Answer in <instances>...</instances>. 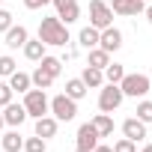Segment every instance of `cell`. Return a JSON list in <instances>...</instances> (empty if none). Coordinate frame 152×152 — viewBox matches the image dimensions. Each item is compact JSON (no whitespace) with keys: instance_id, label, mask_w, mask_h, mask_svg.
I'll list each match as a JSON object with an SVG mask.
<instances>
[{"instance_id":"obj_1","label":"cell","mask_w":152,"mask_h":152,"mask_svg":"<svg viewBox=\"0 0 152 152\" xmlns=\"http://www.w3.org/2000/svg\"><path fill=\"white\" fill-rule=\"evenodd\" d=\"M39 39H42L45 45H57V48H63V45L69 42V27H66L57 15L42 18V24H39Z\"/></svg>"},{"instance_id":"obj_2","label":"cell","mask_w":152,"mask_h":152,"mask_svg":"<svg viewBox=\"0 0 152 152\" xmlns=\"http://www.w3.org/2000/svg\"><path fill=\"white\" fill-rule=\"evenodd\" d=\"M149 87H152V81L146 78V75H140V72H134V75H122V81H119V90H122V96H128V99H143L146 93H149Z\"/></svg>"},{"instance_id":"obj_3","label":"cell","mask_w":152,"mask_h":152,"mask_svg":"<svg viewBox=\"0 0 152 152\" xmlns=\"http://www.w3.org/2000/svg\"><path fill=\"white\" fill-rule=\"evenodd\" d=\"M48 107H51V102H48L45 90H39V87H30V90L24 93V110H27V116L39 119V116H45V113H48Z\"/></svg>"},{"instance_id":"obj_4","label":"cell","mask_w":152,"mask_h":152,"mask_svg":"<svg viewBox=\"0 0 152 152\" xmlns=\"http://www.w3.org/2000/svg\"><path fill=\"white\" fill-rule=\"evenodd\" d=\"M48 110L54 113L57 122H72L75 116H78V102L69 99V96L63 93V96H54V99H51V107H48Z\"/></svg>"},{"instance_id":"obj_5","label":"cell","mask_w":152,"mask_h":152,"mask_svg":"<svg viewBox=\"0 0 152 152\" xmlns=\"http://www.w3.org/2000/svg\"><path fill=\"white\" fill-rule=\"evenodd\" d=\"M122 90L119 84H102V93H99V110L102 113H113L119 104H122Z\"/></svg>"},{"instance_id":"obj_6","label":"cell","mask_w":152,"mask_h":152,"mask_svg":"<svg viewBox=\"0 0 152 152\" xmlns=\"http://www.w3.org/2000/svg\"><path fill=\"white\" fill-rule=\"evenodd\" d=\"M113 24V9L104 3V0H90V27L104 30Z\"/></svg>"},{"instance_id":"obj_7","label":"cell","mask_w":152,"mask_h":152,"mask_svg":"<svg viewBox=\"0 0 152 152\" xmlns=\"http://www.w3.org/2000/svg\"><path fill=\"white\" fill-rule=\"evenodd\" d=\"M54 3V9H57V18L69 27V24H75L81 18V6H78V0H51Z\"/></svg>"},{"instance_id":"obj_8","label":"cell","mask_w":152,"mask_h":152,"mask_svg":"<svg viewBox=\"0 0 152 152\" xmlns=\"http://www.w3.org/2000/svg\"><path fill=\"white\" fill-rule=\"evenodd\" d=\"M99 48L102 51H107V54H113V51H119L122 48V33L110 24V27H104V30H99Z\"/></svg>"},{"instance_id":"obj_9","label":"cell","mask_w":152,"mask_h":152,"mask_svg":"<svg viewBox=\"0 0 152 152\" xmlns=\"http://www.w3.org/2000/svg\"><path fill=\"white\" fill-rule=\"evenodd\" d=\"M75 140H78V149H84V152H93V149L99 146V134H96V128H93L90 122H84V125L78 128Z\"/></svg>"},{"instance_id":"obj_10","label":"cell","mask_w":152,"mask_h":152,"mask_svg":"<svg viewBox=\"0 0 152 152\" xmlns=\"http://www.w3.org/2000/svg\"><path fill=\"white\" fill-rule=\"evenodd\" d=\"M24 119H27V110H24V104H15V102H9V104L3 107V122H6V125L18 128Z\"/></svg>"},{"instance_id":"obj_11","label":"cell","mask_w":152,"mask_h":152,"mask_svg":"<svg viewBox=\"0 0 152 152\" xmlns=\"http://www.w3.org/2000/svg\"><path fill=\"white\" fill-rule=\"evenodd\" d=\"M122 134H125L128 140H134V143H137V140H143V137H146V122H140L137 116H128V119L122 122Z\"/></svg>"},{"instance_id":"obj_12","label":"cell","mask_w":152,"mask_h":152,"mask_svg":"<svg viewBox=\"0 0 152 152\" xmlns=\"http://www.w3.org/2000/svg\"><path fill=\"white\" fill-rule=\"evenodd\" d=\"M110 9H113V15H137L146 9V3L143 0H113Z\"/></svg>"},{"instance_id":"obj_13","label":"cell","mask_w":152,"mask_h":152,"mask_svg":"<svg viewBox=\"0 0 152 152\" xmlns=\"http://www.w3.org/2000/svg\"><path fill=\"white\" fill-rule=\"evenodd\" d=\"M27 39H30V33H27V27H21V24H18V27L12 24V27L6 30V48H12V51H15V48H24Z\"/></svg>"},{"instance_id":"obj_14","label":"cell","mask_w":152,"mask_h":152,"mask_svg":"<svg viewBox=\"0 0 152 152\" xmlns=\"http://www.w3.org/2000/svg\"><path fill=\"white\" fill-rule=\"evenodd\" d=\"M90 125L96 128L99 137H110V134H113V119H110V113H96Z\"/></svg>"},{"instance_id":"obj_15","label":"cell","mask_w":152,"mask_h":152,"mask_svg":"<svg viewBox=\"0 0 152 152\" xmlns=\"http://www.w3.org/2000/svg\"><path fill=\"white\" fill-rule=\"evenodd\" d=\"M57 128H60V122H57L54 116H48V113L36 119V134H39V137H45V140H48V137H54V134H57Z\"/></svg>"},{"instance_id":"obj_16","label":"cell","mask_w":152,"mask_h":152,"mask_svg":"<svg viewBox=\"0 0 152 152\" xmlns=\"http://www.w3.org/2000/svg\"><path fill=\"white\" fill-rule=\"evenodd\" d=\"M6 84L12 87V93H27V90L33 87V84H30V75H27V72H18V69L9 75V81H6Z\"/></svg>"},{"instance_id":"obj_17","label":"cell","mask_w":152,"mask_h":152,"mask_svg":"<svg viewBox=\"0 0 152 152\" xmlns=\"http://www.w3.org/2000/svg\"><path fill=\"white\" fill-rule=\"evenodd\" d=\"M24 57L33 60V63H39V60L45 57V42H42V39H27V42H24Z\"/></svg>"},{"instance_id":"obj_18","label":"cell","mask_w":152,"mask_h":152,"mask_svg":"<svg viewBox=\"0 0 152 152\" xmlns=\"http://www.w3.org/2000/svg\"><path fill=\"white\" fill-rule=\"evenodd\" d=\"M81 81L87 84V90H90V87H93V90H99V87L104 84V72H102V69L87 66V69H84V75H81Z\"/></svg>"},{"instance_id":"obj_19","label":"cell","mask_w":152,"mask_h":152,"mask_svg":"<svg viewBox=\"0 0 152 152\" xmlns=\"http://www.w3.org/2000/svg\"><path fill=\"white\" fill-rule=\"evenodd\" d=\"M66 96H69V99H75V102H81V99L87 96V84H84L81 78H72V81H66Z\"/></svg>"},{"instance_id":"obj_20","label":"cell","mask_w":152,"mask_h":152,"mask_svg":"<svg viewBox=\"0 0 152 152\" xmlns=\"http://www.w3.org/2000/svg\"><path fill=\"white\" fill-rule=\"evenodd\" d=\"M39 69H45V72L51 75V78L57 81V75L63 72V60H60V57H48V54H45V57L39 60Z\"/></svg>"},{"instance_id":"obj_21","label":"cell","mask_w":152,"mask_h":152,"mask_svg":"<svg viewBox=\"0 0 152 152\" xmlns=\"http://www.w3.org/2000/svg\"><path fill=\"white\" fill-rule=\"evenodd\" d=\"M0 143H3V149H6V152H21V149H24V137H21L18 131H6Z\"/></svg>"},{"instance_id":"obj_22","label":"cell","mask_w":152,"mask_h":152,"mask_svg":"<svg viewBox=\"0 0 152 152\" xmlns=\"http://www.w3.org/2000/svg\"><path fill=\"white\" fill-rule=\"evenodd\" d=\"M78 42H81V48H99V30L96 27H84L81 30V36H78Z\"/></svg>"},{"instance_id":"obj_23","label":"cell","mask_w":152,"mask_h":152,"mask_svg":"<svg viewBox=\"0 0 152 152\" xmlns=\"http://www.w3.org/2000/svg\"><path fill=\"white\" fill-rule=\"evenodd\" d=\"M110 63V54L107 51H102V48H90V60H87V66H93V69H104Z\"/></svg>"},{"instance_id":"obj_24","label":"cell","mask_w":152,"mask_h":152,"mask_svg":"<svg viewBox=\"0 0 152 152\" xmlns=\"http://www.w3.org/2000/svg\"><path fill=\"white\" fill-rule=\"evenodd\" d=\"M102 72H104V84H119L122 75H125V69H122L119 63H107Z\"/></svg>"},{"instance_id":"obj_25","label":"cell","mask_w":152,"mask_h":152,"mask_svg":"<svg viewBox=\"0 0 152 152\" xmlns=\"http://www.w3.org/2000/svg\"><path fill=\"white\" fill-rule=\"evenodd\" d=\"M30 84H33V87H39V90H48V87L54 84V78H51L45 69H36V72L30 75Z\"/></svg>"},{"instance_id":"obj_26","label":"cell","mask_w":152,"mask_h":152,"mask_svg":"<svg viewBox=\"0 0 152 152\" xmlns=\"http://www.w3.org/2000/svg\"><path fill=\"white\" fill-rule=\"evenodd\" d=\"M45 149H48V140L39 137V134H33V137L24 140V152H45Z\"/></svg>"},{"instance_id":"obj_27","label":"cell","mask_w":152,"mask_h":152,"mask_svg":"<svg viewBox=\"0 0 152 152\" xmlns=\"http://www.w3.org/2000/svg\"><path fill=\"white\" fill-rule=\"evenodd\" d=\"M15 69H18V63H15L9 54H3V57H0V78H9Z\"/></svg>"},{"instance_id":"obj_28","label":"cell","mask_w":152,"mask_h":152,"mask_svg":"<svg viewBox=\"0 0 152 152\" xmlns=\"http://www.w3.org/2000/svg\"><path fill=\"white\" fill-rule=\"evenodd\" d=\"M134 113H137V119H140V122H146V125H149V122H152V102H146V99H143V102L137 104V110H134Z\"/></svg>"},{"instance_id":"obj_29","label":"cell","mask_w":152,"mask_h":152,"mask_svg":"<svg viewBox=\"0 0 152 152\" xmlns=\"http://www.w3.org/2000/svg\"><path fill=\"white\" fill-rule=\"evenodd\" d=\"M110 149H113V152H137V143H134V140H128V137H119Z\"/></svg>"},{"instance_id":"obj_30","label":"cell","mask_w":152,"mask_h":152,"mask_svg":"<svg viewBox=\"0 0 152 152\" xmlns=\"http://www.w3.org/2000/svg\"><path fill=\"white\" fill-rule=\"evenodd\" d=\"M9 102H12V87L6 81H0V107H6Z\"/></svg>"},{"instance_id":"obj_31","label":"cell","mask_w":152,"mask_h":152,"mask_svg":"<svg viewBox=\"0 0 152 152\" xmlns=\"http://www.w3.org/2000/svg\"><path fill=\"white\" fill-rule=\"evenodd\" d=\"M12 27V12H6V9H0V33H6Z\"/></svg>"},{"instance_id":"obj_32","label":"cell","mask_w":152,"mask_h":152,"mask_svg":"<svg viewBox=\"0 0 152 152\" xmlns=\"http://www.w3.org/2000/svg\"><path fill=\"white\" fill-rule=\"evenodd\" d=\"M51 0H24V6L27 9H42V6H48Z\"/></svg>"},{"instance_id":"obj_33","label":"cell","mask_w":152,"mask_h":152,"mask_svg":"<svg viewBox=\"0 0 152 152\" xmlns=\"http://www.w3.org/2000/svg\"><path fill=\"white\" fill-rule=\"evenodd\" d=\"M93 152H113V149H110V146H102V143H99V146H96Z\"/></svg>"},{"instance_id":"obj_34","label":"cell","mask_w":152,"mask_h":152,"mask_svg":"<svg viewBox=\"0 0 152 152\" xmlns=\"http://www.w3.org/2000/svg\"><path fill=\"white\" fill-rule=\"evenodd\" d=\"M143 12H146V21H149V24H152V6H146V9H143Z\"/></svg>"},{"instance_id":"obj_35","label":"cell","mask_w":152,"mask_h":152,"mask_svg":"<svg viewBox=\"0 0 152 152\" xmlns=\"http://www.w3.org/2000/svg\"><path fill=\"white\" fill-rule=\"evenodd\" d=\"M143 152H152V143H146V146H143Z\"/></svg>"},{"instance_id":"obj_36","label":"cell","mask_w":152,"mask_h":152,"mask_svg":"<svg viewBox=\"0 0 152 152\" xmlns=\"http://www.w3.org/2000/svg\"><path fill=\"white\" fill-rule=\"evenodd\" d=\"M3 125H6V122H3V113H0V128H3Z\"/></svg>"},{"instance_id":"obj_37","label":"cell","mask_w":152,"mask_h":152,"mask_svg":"<svg viewBox=\"0 0 152 152\" xmlns=\"http://www.w3.org/2000/svg\"><path fill=\"white\" fill-rule=\"evenodd\" d=\"M0 3H3V0H0Z\"/></svg>"}]
</instances>
